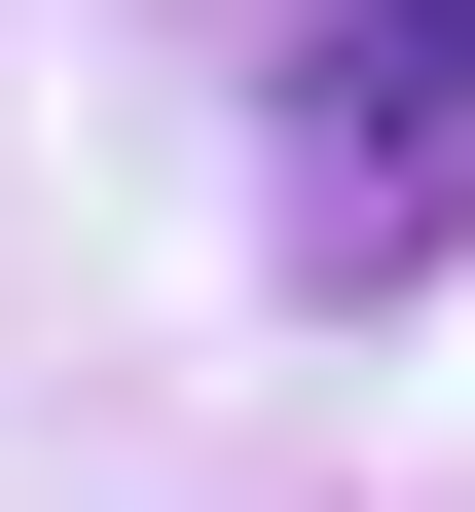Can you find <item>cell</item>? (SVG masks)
<instances>
[{"label": "cell", "mask_w": 475, "mask_h": 512, "mask_svg": "<svg viewBox=\"0 0 475 512\" xmlns=\"http://www.w3.org/2000/svg\"><path fill=\"white\" fill-rule=\"evenodd\" d=\"M475 256V0H329L293 37V293H439Z\"/></svg>", "instance_id": "6da1fadb"}]
</instances>
